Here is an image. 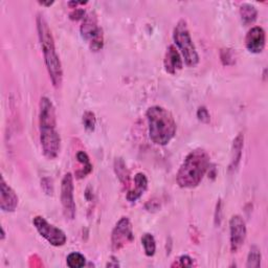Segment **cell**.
I'll return each mask as SVG.
<instances>
[{"label": "cell", "mask_w": 268, "mask_h": 268, "mask_svg": "<svg viewBox=\"0 0 268 268\" xmlns=\"http://www.w3.org/2000/svg\"><path fill=\"white\" fill-rule=\"evenodd\" d=\"M221 61L224 65H232L235 63V55L232 49H223L221 52Z\"/></svg>", "instance_id": "25"}, {"label": "cell", "mask_w": 268, "mask_h": 268, "mask_svg": "<svg viewBox=\"0 0 268 268\" xmlns=\"http://www.w3.org/2000/svg\"><path fill=\"white\" fill-rule=\"evenodd\" d=\"M142 244L145 249L147 257H153L156 251V242L154 237L151 234H145L142 237Z\"/></svg>", "instance_id": "19"}, {"label": "cell", "mask_w": 268, "mask_h": 268, "mask_svg": "<svg viewBox=\"0 0 268 268\" xmlns=\"http://www.w3.org/2000/svg\"><path fill=\"white\" fill-rule=\"evenodd\" d=\"M39 5H41V6H45V7H50V6H52V5H54V2H49V3L39 2Z\"/></svg>", "instance_id": "29"}, {"label": "cell", "mask_w": 268, "mask_h": 268, "mask_svg": "<svg viewBox=\"0 0 268 268\" xmlns=\"http://www.w3.org/2000/svg\"><path fill=\"white\" fill-rule=\"evenodd\" d=\"M243 142H244V136L242 133H239L237 135V137L234 139L233 151H232V160H231V164H229V170L231 171H234L238 168L239 162L241 160V156H242Z\"/></svg>", "instance_id": "15"}, {"label": "cell", "mask_w": 268, "mask_h": 268, "mask_svg": "<svg viewBox=\"0 0 268 268\" xmlns=\"http://www.w3.org/2000/svg\"><path fill=\"white\" fill-rule=\"evenodd\" d=\"M85 11L83 9H79V8H76V9H73L72 12L69 14V18L71 20H80V19H84L85 17Z\"/></svg>", "instance_id": "27"}, {"label": "cell", "mask_w": 268, "mask_h": 268, "mask_svg": "<svg viewBox=\"0 0 268 268\" xmlns=\"http://www.w3.org/2000/svg\"><path fill=\"white\" fill-rule=\"evenodd\" d=\"M2 232H3V234H2V240H5L6 233H5V229H4V227H2Z\"/></svg>", "instance_id": "30"}, {"label": "cell", "mask_w": 268, "mask_h": 268, "mask_svg": "<svg viewBox=\"0 0 268 268\" xmlns=\"http://www.w3.org/2000/svg\"><path fill=\"white\" fill-rule=\"evenodd\" d=\"M66 264L70 268H81L86 265V258L80 252H70L66 258Z\"/></svg>", "instance_id": "21"}, {"label": "cell", "mask_w": 268, "mask_h": 268, "mask_svg": "<svg viewBox=\"0 0 268 268\" xmlns=\"http://www.w3.org/2000/svg\"><path fill=\"white\" fill-rule=\"evenodd\" d=\"M114 170H116L119 180L123 184L129 183V171L127 169L126 164L122 158H117L116 161H114Z\"/></svg>", "instance_id": "20"}, {"label": "cell", "mask_w": 268, "mask_h": 268, "mask_svg": "<svg viewBox=\"0 0 268 268\" xmlns=\"http://www.w3.org/2000/svg\"><path fill=\"white\" fill-rule=\"evenodd\" d=\"M19 198L15 191L13 190L2 176V184H0V209L4 212L12 213L15 212L18 207Z\"/></svg>", "instance_id": "10"}, {"label": "cell", "mask_w": 268, "mask_h": 268, "mask_svg": "<svg viewBox=\"0 0 268 268\" xmlns=\"http://www.w3.org/2000/svg\"><path fill=\"white\" fill-rule=\"evenodd\" d=\"M89 46L93 52H99L104 46V33L103 30H100V32L89 41Z\"/></svg>", "instance_id": "23"}, {"label": "cell", "mask_w": 268, "mask_h": 268, "mask_svg": "<svg viewBox=\"0 0 268 268\" xmlns=\"http://www.w3.org/2000/svg\"><path fill=\"white\" fill-rule=\"evenodd\" d=\"M73 176L71 173L64 175L61 183V203L63 214L68 220H73L76 214V206L73 197Z\"/></svg>", "instance_id": "7"}, {"label": "cell", "mask_w": 268, "mask_h": 268, "mask_svg": "<svg viewBox=\"0 0 268 268\" xmlns=\"http://www.w3.org/2000/svg\"><path fill=\"white\" fill-rule=\"evenodd\" d=\"M148 189V178L144 173H137L134 176V188L127 193V200L134 202L143 196Z\"/></svg>", "instance_id": "14"}, {"label": "cell", "mask_w": 268, "mask_h": 268, "mask_svg": "<svg viewBox=\"0 0 268 268\" xmlns=\"http://www.w3.org/2000/svg\"><path fill=\"white\" fill-rule=\"evenodd\" d=\"M76 159L82 164V169L75 172V176L78 178H83L87 176L89 173L93 171V164L89 159V156L86 154V152L84 151H79L76 153Z\"/></svg>", "instance_id": "17"}, {"label": "cell", "mask_w": 268, "mask_h": 268, "mask_svg": "<svg viewBox=\"0 0 268 268\" xmlns=\"http://www.w3.org/2000/svg\"><path fill=\"white\" fill-rule=\"evenodd\" d=\"M37 32L49 79L55 88H59L63 81V68L60 58L57 54L52 31H50L48 23L43 15H38L37 17Z\"/></svg>", "instance_id": "3"}, {"label": "cell", "mask_w": 268, "mask_h": 268, "mask_svg": "<svg viewBox=\"0 0 268 268\" xmlns=\"http://www.w3.org/2000/svg\"><path fill=\"white\" fill-rule=\"evenodd\" d=\"M194 266V261L190 256H181L177 260L172 263L171 267H193Z\"/></svg>", "instance_id": "24"}, {"label": "cell", "mask_w": 268, "mask_h": 268, "mask_svg": "<svg viewBox=\"0 0 268 268\" xmlns=\"http://www.w3.org/2000/svg\"><path fill=\"white\" fill-rule=\"evenodd\" d=\"M164 69L170 74H175L184 67V60L175 45H170L163 60Z\"/></svg>", "instance_id": "12"}, {"label": "cell", "mask_w": 268, "mask_h": 268, "mask_svg": "<svg viewBox=\"0 0 268 268\" xmlns=\"http://www.w3.org/2000/svg\"><path fill=\"white\" fill-rule=\"evenodd\" d=\"M96 124H97V119H96L95 113L92 111H86L83 114V125H84L85 130L88 132L95 131Z\"/></svg>", "instance_id": "22"}, {"label": "cell", "mask_w": 268, "mask_h": 268, "mask_svg": "<svg viewBox=\"0 0 268 268\" xmlns=\"http://www.w3.org/2000/svg\"><path fill=\"white\" fill-rule=\"evenodd\" d=\"M261 250L258 246L252 245L249 249L246 267L248 268H258L261 266Z\"/></svg>", "instance_id": "18"}, {"label": "cell", "mask_w": 268, "mask_h": 268, "mask_svg": "<svg viewBox=\"0 0 268 268\" xmlns=\"http://www.w3.org/2000/svg\"><path fill=\"white\" fill-rule=\"evenodd\" d=\"M149 137L158 146L168 145L176 134V122L173 114L161 106H152L147 112Z\"/></svg>", "instance_id": "4"}, {"label": "cell", "mask_w": 268, "mask_h": 268, "mask_svg": "<svg viewBox=\"0 0 268 268\" xmlns=\"http://www.w3.org/2000/svg\"><path fill=\"white\" fill-rule=\"evenodd\" d=\"M41 186L42 189L44 190V192L48 195H52L54 192V188H53V184L52 181L49 180V178H43L42 182H41Z\"/></svg>", "instance_id": "28"}, {"label": "cell", "mask_w": 268, "mask_h": 268, "mask_svg": "<svg viewBox=\"0 0 268 268\" xmlns=\"http://www.w3.org/2000/svg\"><path fill=\"white\" fill-rule=\"evenodd\" d=\"M210 165V155L206 150L195 149L191 151L176 174L177 185L183 189L198 187L209 171Z\"/></svg>", "instance_id": "2"}, {"label": "cell", "mask_w": 268, "mask_h": 268, "mask_svg": "<svg viewBox=\"0 0 268 268\" xmlns=\"http://www.w3.org/2000/svg\"><path fill=\"white\" fill-rule=\"evenodd\" d=\"M134 239L132 224L127 217H122L114 226L111 234V247L113 251H119L126 244L130 243Z\"/></svg>", "instance_id": "8"}, {"label": "cell", "mask_w": 268, "mask_h": 268, "mask_svg": "<svg viewBox=\"0 0 268 268\" xmlns=\"http://www.w3.org/2000/svg\"><path fill=\"white\" fill-rule=\"evenodd\" d=\"M240 15L243 23L248 25L257 20L258 11L256 8L249 4H243L240 7Z\"/></svg>", "instance_id": "16"}, {"label": "cell", "mask_w": 268, "mask_h": 268, "mask_svg": "<svg viewBox=\"0 0 268 268\" xmlns=\"http://www.w3.org/2000/svg\"><path fill=\"white\" fill-rule=\"evenodd\" d=\"M33 224L37 229V232L39 233V235L43 237L50 245L60 247L66 243L67 237L65 233L54 224L49 223L42 216H36L33 220Z\"/></svg>", "instance_id": "6"}, {"label": "cell", "mask_w": 268, "mask_h": 268, "mask_svg": "<svg viewBox=\"0 0 268 268\" xmlns=\"http://www.w3.org/2000/svg\"><path fill=\"white\" fill-rule=\"evenodd\" d=\"M173 40L186 64L190 67L197 66L199 63V55L192 37H191L186 20L182 19L175 25L173 31Z\"/></svg>", "instance_id": "5"}, {"label": "cell", "mask_w": 268, "mask_h": 268, "mask_svg": "<svg viewBox=\"0 0 268 268\" xmlns=\"http://www.w3.org/2000/svg\"><path fill=\"white\" fill-rule=\"evenodd\" d=\"M197 118L199 121H201L202 123H209L210 120H211V117H210V113H209V110L202 106V107H199L198 110H197Z\"/></svg>", "instance_id": "26"}, {"label": "cell", "mask_w": 268, "mask_h": 268, "mask_svg": "<svg viewBox=\"0 0 268 268\" xmlns=\"http://www.w3.org/2000/svg\"><path fill=\"white\" fill-rule=\"evenodd\" d=\"M246 224L244 219L240 215L233 216L229 220V239H231V249L237 252L244 244L246 239Z\"/></svg>", "instance_id": "9"}, {"label": "cell", "mask_w": 268, "mask_h": 268, "mask_svg": "<svg viewBox=\"0 0 268 268\" xmlns=\"http://www.w3.org/2000/svg\"><path fill=\"white\" fill-rule=\"evenodd\" d=\"M101 29L102 28H100L98 24V17L96 13L93 12L89 13V14L84 17L80 28V32L83 39L89 42L100 32Z\"/></svg>", "instance_id": "13"}, {"label": "cell", "mask_w": 268, "mask_h": 268, "mask_svg": "<svg viewBox=\"0 0 268 268\" xmlns=\"http://www.w3.org/2000/svg\"><path fill=\"white\" fill-rule=\"evenodd\" d=\"M40 143L43 154L48 159H55L61 149V137L57 130V116L53 102L43 97L39 104Z\"/></svg>", "instance_id": "1"}, {"label": "cell", "mask_w": 268, "mask_h": 268, "mask_svg": "<svg viewBox=\"0 0 268 268\" xmlns=\"http://www.w3.org/2000/svg\"><path fill=\"white\" fill-rule=\"evenodd\" d=\"M266 35L262 28L253 27L251 28L245 37V45L249 53L261 54L265 47Z\"/></svg>", "instance_id": "11"}]
</instances>
